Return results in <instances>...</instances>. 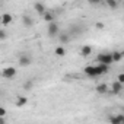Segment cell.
<instances>
[{
    "mask_svg": "<svg viewBox=\"0 0 124 124\" xmlns=\"http://www.w3.org/2000/svg\"><path fill=\"white\" fill-rule=\"evenodd\" d=\"M83 72H85V75L89 76V78H98V76H99V72H98V67H96V66H86Z\"/></svg>",
    "mask_w": 124,
    "mask_h": 124,
    "instance_id": "277c9868",
    "label": "cell"
},
{
    "mask_svg": "<svg viewBox=\"0 0 124 124\" xmlns=\"http://www.w3.org/2000/svg\"><path fill=\"white\" fill-rule=\"evenodd\" d=\"M117 80L121 82V83H124V73H120V75L117 76Z\"/></svg>",
    "mask_w": 124,
    "mask_h": 124,
    "instance_id": "44dd1931",
    "label": "cell"
},
{
    "mask_svg": "<svg viewBox=\"0 0 124 124\" xmlns=\"http://www.w3.org/2000/svg\"><path fill=\"white\" fill-rule=\"evenodd\" d=\"M123 9H124V2H123Z\"/></svg>",
    "mask_w": 124,
    "mask_h": 124,
    "instance_id": "d4e9b609",
    "label": "cell"
},
{
    "mask_svg": "<svg viewBox=\"0 0 124 124\" xmlns=\"http://www.w3.org/2000/svg\"><path fill=\"white\" fill-rule=\"evenodd\" d=\"M32 88H34V80H28V82L23 83V89L25 91H31Z\"/></svg>",
    "mask_w": 124,
    "mask_h": 124,
    "instance_id": "d6986e66",
    "label": "cell"
},
{
    "mask_svg": "<svg viewBox=\"0 0 124 124\" xmlns=\"http://www.w3.org/2000/svg\"><path fill=\"white\" fill-rule=\"evenodd\" d=\"M121 53H123V57H124V51H121Z\"/></svg>",
    "mask_w": 124,
    "mask_h": 124,
    "instance_id": "484cf974",
    "label": "cell"
},
{
    "mask_svg": "<svg viewBox=\"0 0 124 124\" xmlns=\"http://www.w3.org/2000/svg\"><path fill=\"white\" fill-rule=\"evenodd\" d=\"M96 28H98V29H104V23H102V22H98V23H96Z\"/></svg>",
    "mask_w": 124,
    "mask_h": 124,
    "instance_id": "cb8c5ba5",
    "label": "cell"
},
{
    "mask_svg": "<svg viewBox=\"0 0 124 124\" xmlns=\"http://www.w3.org/2000/svg\"><path fill=\"white\" fill-rule=\"evenodd\" d=\"M95 91L98 92V93H101V95H104V93H107L109 89H108V85L107 83H99L96 88H95Z\"/></svg>",
    "mask_w": 124,
    "mask_h": 124,
    "instance_id": "8fae6325",
    "label": "cell"
},
{
    "mask_svg": "<svg viewBox=\"0 0 124 124\" xmlns=\"http://www.w3.org/2000/svg\"><path fill=\"white\" fill-rule=\"evenodd\" d=\"M96 60H98V63H104V64H108V66L114 63L112 53H101V54H98Z\"/></svg>",
    "mask_w": 124,
    "mask_h": 124,
    "instance_id": "7a4b0ae2",
    "label": "cell"
},
{
    "mask_svg": "<svg viewBox=\"0 0 124 124\" xmlns=\"http://www.w3.org/2000/svg\"><path fill=\"white\" fill-rule=\"evenodd\" d=\"M22 23H23V26L31 28V26L34 25V19H32L29 15H23V16H22Z\"/></svg>",
    "mask_w": 124,
    "mask_h": 124,
    "instance_id": "9c48e42d",
    "label": "cell"
},
{
    "mask_svg": "<svg viewBox=\"0 0 124 124\" xmlns=\"http://www.w3.org/2000/svg\"><path fill=\"white\" fill-rule=\"evenodd\" d=\"M47 34H48V37H50V38L58 37V34H60V26H58V23H57L55 21L48 22V26H47Z\"/></svg>",
    "mask_w": 124,
    "mask_h": 124,
    "instance_id": "6da1fadb",
    "label": "cell"
},
{
    "mask_svg": "<svg viewBox=\"0 0 124 124\" xmlns=\"http://www.w3.org/2000/svg\"><path fill=\"white\" fill-rule=\"evenodd\" d=\"M121 89H123V83L121 82H114L112 85H111V93H114V95H117V93H120L121 92Z\"/></svg>",
    "mask_w": 124,
    "mask_h": 124,
    "instance_id": "ba28073f",
    "label": "cell"
},
{
    "mask_svg": "<svg viewBox=\"0 0 124 124\" xmlns=\"http://www.w3.org/2000/svg\"><path fill=\"white\" fill-rule=\"evenodd\" d=\"M105 3H107V6H108L109 9H112V10H115V9L118 8V2H117V0H105Z\"/></svg>",
    "mask_w": 124,
    "mask_h": 124,
    "instance_id": "5bb4252c",
    "label": "cell"
},
{
    "mask_svg": "<svg viewBox=\"0 0 124 124\" xmlns=\"http://www.w3.org/2000/svg\"><path fill=\"white\" fill-rule=\"evenodd\" d=\"M58 41H60L61 44L69 42V41H70V34H67V32H60V34H58Z\"/></svg>",
    "mask_w": 124,
    "mask_h": 124,
    "instance_id": "30bf717a",
    "label": "cell"
},
{
    "mask_svg": "<svg viewBox=\"0 0 124 124\" xmlns=\"http://www.w3.org/2000/svg\"><path fill=\"white\" fill-rule=\"evenodd\" d=\"M112 58H114V63H118V61L123 58V53L121 51H114L112 53Z\"/></svg>",
    "mask_w": 124,
    "mask_h": 124,
    "instance_id": "2e32d148",
    "label": "cell"
},
{
    "mask_svg": "<svg viewBox=\"0 0 124 124\" xmlns=\"http://www.w3.org/2000/svg\"><path fill=\"white\" fill-rule=\"evenodd\" d=\"M89 54H92V47L91 45H83L80 48V55L82 57H88Z\"/></svg>",
    "mask_w": 124,
    "mask_h": 124,
    "instance_id": "7c38bea8",
    "label": "cell"
},
{
    "mask_svg": "<svg viewBox=\"0 0 124 124\" xmlns=\"http://www.w3.org/2000/svg\"><path fill=\"white\" fill-rule=\"evenodd\" d=\"M26 102H28V99L25 98V96H19L18 98V101H16V107H23V105H26Z\"/></svg>",
    "mask_w": 124,
    "mask_h": 124,
    "instance_id": "e0dca14e",
    "label": "cell"
},
{
    "mask_svg": "<svg viewBox=\"0 0 124 124\" xmlns=\"http://www.w3.org/2000/svg\"><path fill=\"white\" fill-rule=\"evenodd\" d=\"M34 9H35V12H37L38 15H42V16H44V13L47 12L45 5L41 3V2H35V3H34Z\"/></svg>",
    "mask_w": 124,
    "mask_h": 124,
    "instance_id": "8992f818",
    "label": "cell"
},
{
    "mask_svg": "<svg viewBox=\"0 0 124 124\" xmlns=\"http://www.w3.org/2000/svg\"><path fill=\"white\" fill-rule=\"evenodd\" d=\"M2 23L6 26V25H9V23H12V15L10 13H3L2 15Z\"/></svg>",
    "mask_w": 124,
    "mask_h": 124,
    "instance_id": "4fadbf2b",
    "label": "cell"
},
{
    "mask_svg": "<svg viewBox=\"0 0 124 124\" xmlns=\"http://www.w3.org/2000/svg\"><path fill=\"white\" fill-rule=\"evenodd\" d=\"M55 18H54V15H53V12H50V10H47L45 13H44V21L45 22H53Z\"/></svg>",
    "mask_w": 124,
    "mask_h": 124,
    "instance_id": "9a60e30c",
    "label": "cell"
},
{
    "mask_svg": "<svg viewBox=\"0 0 124 124\" xmlns=\"http://www.w3.org/2000/svg\"><path fill=\"white\" fill-rule=\"evenodd\" d=\"M123 124H124V121H123Z\"/></svg>",
    "mask_w": 124,
    "mask_h": 124,
    "instance_id": "4316f807",
    "label": "cell"
},
{
    "mask_svg": "<svg viewBox=\"0 0 124 124\" xmlns=\"http://www.w3.org/2000/svg\"><path fill=\"white\" fill-rule=\"evenodd\" d=\"M18 63H19L21 67H28L32 63V57L29 54H26V53H21L19 54V58H18Z\"/></svg>",
    "mask_w": 124,
    "mask_h": 124,
    "instance_id": "3957f363",
    "label": "cell"
},
{
    "mask_svg": "<svg viewBox=\"0 0 124 124\" xmlns=\"http://www.w3.org/2000/svg\"><path fill=\"white\" fill-rule=\"evenodd\" d=\"M6 115V109L5 108H0V117H5Z\"/></svg>",
    "mask_w": 124,
    "mask_h": 124,
    "instance_id": "603a6c76",
    "label": "cell"
},
{
    "mask_svg": "<svg viewBox=\"0 0 124 124\" xmlns=\"http://www.w3.org/2000/svg\"><path fill=\"white\" fill-rule=\"evenodd\" d=\"M88 2L91 5H99V3H102V0H88Z\"/></svg>",
    "mask_w": 124,
    "mask_h": 124,
    "instance_id": "7402d4cb",
    "label": "cell"
},
{
    "mask_svg": "<svg viewBox=\"0 0 124 124\" xmlns=\"http://www.w3.org/2000/svg\"><path fill=\"white\" fill-rule=\"evenodd\" d=\"M2 76L5 79H13L16 76V69L15 67H5L2 70Z\"/></svg>",
    "mask_w": 124,
    "mask_h": 124,
    "instance_id": "5b68a950",
    "label": "cell"
},
{
    "mask_svg": "<svg viewBox=\"0 0 124 124\" xmlns=\"http://www.w3.org/2000/svg\"><path fill=\"white\" fill-rule=\"evenodd\" d=\"M55 55H58V57H64V55H66V50H64L63 47H57V48H55Z\"/></svg>",
    "mask_w": 124,
    "mask_h": 124,
    "instance_id": "ac0fdd59",
    "label": "cell"
},
{
    "mask_svg": "<svg viewBox=\"0 0 124 124\" xmlns=\"http://www.w3.org/2000/svg\"><path fill=\"white\" fill-rule=\"evenodd\" d=\"M108 121H109L111 124H123L124 115H123V114H120V115H109V117H108Z\"/></svg>",
    "mask_w": 124,
    "mask_h": 124,
    "instance_id": "52a82bcc",
    "label": "cell"
},
{
    "mask_svg": "<svg viewBox=\"0 0 124 124\" xmlns=\"http://www.w3.org/2000/svg\"><path fill=\"white\" fill-rule=\"evenodd\" d=\"M6 39V29H2L0 31V41H5Z\"/></svg>",
    "mask_w": 124,
    "mask_h": 124,
    "instance_id": "ffe728a7",
    "label": "cell"
}]
</instances>
